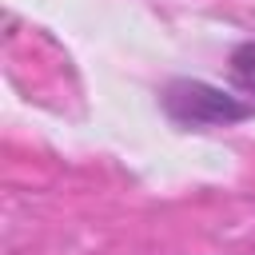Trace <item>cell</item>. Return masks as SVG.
Listing matches in <instances>:
<instances>
[{
  "instance_id": "6da1fadb",
  "label": "cell",
  "mask_w": 255,
  "mask_h": 255,
  "mask_svg": "<svg viewBox=\"0 0 255 255\" xmlns=\"http://www.w3.org/2000/svg\"><path fill=\"white\" fill-rule=\"evenodd\" d=\"M159 104H163L167 120L179 128H227V124L255 116V104H247L215 84H203V80H171L163 88Z\"/></svg>"
},
{
  "instance_id": "7a4b0ae2",
  "label": "cell",
  "mask_w": 255,
  "mask_h": 255,
  "mask_svg": "<svg viewBox=\"0 0 255 255\" xmlns=\"http://www.w3.org/2000/svg\"><path fill=\"white\" fill-rule=\"evenodd\" d=\"M227 72H231L235 88H239V92H247V96L255 100V40H247V44H239V48L231 52Z\"/></svg>"
}]
</instances>
